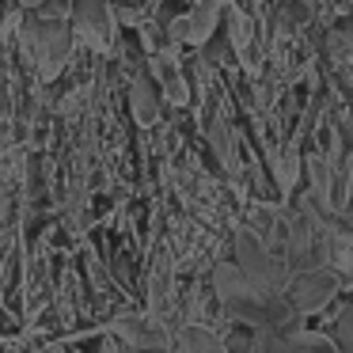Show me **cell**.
Wrapping results in <instances>:
<instances>
[{"mask_svg":"<svg viewBox=\"0 0 353 353\" xmlns=\"http://www.w3.org/2000/svg\"><path fill=\"white\" fill-rule=\"evenodd\" d=\"M232 247H236V266L239 274L251 281V289L266 292V296H285V289H289V266H285L281 259H277L274 251H270L266 243H262L254 232L239 228L236 239H232Z\"/></svg>","mask_w":353,"mask_h":353,"instance_id":"cell-1","label":"cell"},{"mask_svg":"<svg viewBox=\"0 0 353 353\" xmlns=\"http://www.w3.org/2000/svg\"><path fill=\"white\" fill-rule=\"evenodd\" d=\"M338 292H342V277L330 266H315V270H304V274H292L285 296L296 307L300 319H307V315H319L323 307L334 304Z\"/></svg>","mask_w":353,"mask_h":353,"instance_id":"cell-2","label":"cell"},{"mask_svg":"<svg viewBox=\"0 0 353 353\" xmlns=\"http://www.w3.org/2000/svg\"><path fill=\"white\" fill-rule=\"evenodd\" d=\"M221 16H224V4L221 0H198V4H190V8L183 12V16H175L168 23V39L171 46H209V42L216 39V31H221Z\"/></svg>","mask_w":353,"mask_h":353,"instance_id":"cell-3","label":"cell"},{"mask_svg":"<svg viewBox=\"0 0 353 353\" xmlns=\"http://www.w3.org/2000/svg\"><path fill=\"white\" fill-rule=\"evenodd\" d=\"M114 334L125 342V350H137V353H171L175 350L171 330L156 315H122V319H114Z\"/></svg>","mask_w":353,"mask_h":353,"instance_id":"cell-4","label":"cell"},{"mask_svg":"<svg viewBox=\"0 0 353 353\" xmlns=\"http://www.w3.org/2000/svg\"><path fill=\"white\" fill-rule=\"evenodd\" d=\"M72 31L84 46L92 50H107L110 34H114V12H110V0H77L72 8Z\"/></svg>","mask_w":353,"mask_h":353,"instance_id":"cell-5","label":"cell"},{"mask_svg":"<svg viewBox=\"0 0 353 353\" xmlns=\"http://www.w3.org/2000/svg\"><path fill=\"white\" fill-rule=\"evenodd\" d=\"M152 80L160 88V99H168L171 107H186L190 103V80H186V69L171 46L152 54Z\"/></svg>","mask_w":353,"mask_h":353,"instance_id":"cell-6","label":"cell"},{"mask_svg":"<svg viewBox=\"0 0 353 353\" xmlns=\"http://www.w3.org/2000/svg\"><path fill=\"white\" fill-rule=\"evenodd\" d=\"M266 168L270 175H274L277 190L285 194V198H292L300 186V171H304V156H300V141L285 137L281 145H270L266 148Z\"/></svg>","mask_w":353,"mask_h":353,"instance_id":"cell-7","label":"cell"},{"mask_svg":"<svg viewBox=\"0 0 353 353\" xmlns=\"http://www.w3.org/2000/svg\"><path fill=\"white\" fill-rule=\"evenodd\" d=\"M130 110H133V118H137L141 125H156L160 122V88H156V80L152 77H133V84H130Z\"/></svg>","mask_w":353,"mask_h":353,"instance_id":"cell-8","label":"cell"},{"mask_svg":"<svg viewBox=\"0 0 353 353\" xmlns=\"http://www.w3.org/2000/svg\"><path fill=\"white\" fill-rule=\"evenodd\" d=\"M205 137H209V148H213V156L221 160V168H224V171H236V168H239L236 130H232V125L224 122L221 114H209V122H205Z\"/></svg>","mask_w":353,"mask_h":353,"instance_id":"cell-9","label":"cell"},{"mask_svg":"<svg viewBox=\"0 0 353 353\" xmlns=\"http://www.w3.org/2000/svg\"><path fill=\"white\" fill-rule=\"evenodd\" d=\"M179 350L183 353H228V342L216 330L201 327V323H186L179 330Z\"/></svg>","mask_w":353,"mask_h":353,"instance_id":"cell-10","label":"cell"},{"mask_svg":"<svg viewBox=\"0 0 353 353\" xmlns=\"http://www.w3.org/2000/svg\"><path fill=\"white\" fill-rule=\"evenodd\" d=\"M334 345L338 353H353V292L342 300V307H338V319H334Z\"/></svg>","mask_w":353,"mask_h":353,"instance_id":"cell-11","label":"cell"},{"mask_svg":"<svg viewBox=\"0 0 353 353\" xmlns=\"http://www.w3.org/2000/svg\"><path fill=\"white\" fill-rule=\"evenodd\" d=\"M292 342L300 353H338L334 338L323 334V330H300V334H292Z\"/></svg>","mask_w":353,"mask_h":353,"instance_id":"cell-12","label":"cell"},{"mask_svg":"<svg viewBox=\"0 0 353 353\" xmlns=\"http://www.w3.org/2000/svg\"><path fill=\"white\" fill-rule=\"evenodd\" d=\"M110 12H114V23H125V27H145L148 23V12L141 0H118V4H110Z\"/></svg>","mask_w":353,"mask_h":353,"instance_id":"cell-13","label":"cell"},{"mask_svg":"<svg viewBox=\"0 0 353 353\" xmlns=\"http://www.w3.org/2000/svg\"><path fill=\"white\" fill-rule=\"evenodd\" d=\"M342 175H345V190H342V213L353 216V148L342 160Z\"/></svg>","mask_w":353,"mask_h":353,"instance_id":"cell-14","label":"cell"},{"mask_svg":"<svg viewBox=\"0 0 353 353\" xmlns=\"http://www.w3.org/2000/svg\"><path fill=\"white\" fill-rule=\"evenodd\" d=\"M338 130H342L345 145L353 148V103H350V110H345V118H342V122H338Z\"/></svg>","mask_w":353,"mask_h":353,"instance_id":"cell-15","label":"cell"},{"mask_svg":"<svg viewBox=\"0 0 353 353\" xmlns=\"http://www.w3.org/2000/svg\"><path fill=\"white\" fill-rule=\"evenodd\" d=\"M42 4H46V0H19V8H23V12H39Z\"/></svg>","mask_w":353,"mask_h":353,"instance_id":"cell-16","label":"cell"},{"mask_svg":"<svg viewBox=\"0 0 353 353\" xmlns=\"http://www.w3.org/2000/svg\"><path fill=\"white\" fill-rule=\"evenodd\" d=\"M110 4H118V0H110Z\"/></svg>","mask_w":353,"mask_h":353,"instance_id":"cell-17","label":"cell"},{"mask_svg":"<svg viewBox=\"0 0 353 353\" xmlns=\"http://www.w3.org/2000/svg\"><path fill=\"white\" fill-rule=\"evenodd\" d=\"M141 4H145V0H141Z\"/></svg>","mask_w":353,"mask_h":353,"instance_id":"cell-18","label":"cell"}]
</instances>
